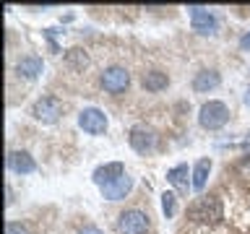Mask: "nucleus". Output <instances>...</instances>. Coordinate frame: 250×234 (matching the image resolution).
Wrapping results in <instances>:
<instances>
[{"mask_svg": "<svg viewBox=\"0 0 250 234\" xmlns=\"http://www.w3.org/2000/svg\"><path fill=\"white\" fill-rule=\"evenodd\" d=\"M227 120H229V109H227L224 101H206V104L201 107V112H198V122H201V128H206V130H219V128H224Z\"/></svg>", "mask_w": 250, "mask_h": 234, "instance_id": "f257e3e1", "label": "nucleus"}, {"mask_svg": "<svg viewBox=\"0 0 250 234\" xmlns=\"http://www.w3.org/2000/svg\"><path fill=\"white\" fill-rule=\"evenodd\" d=\"M190 216L203 224H219L222 221V203L219 198H198L190 208Z\"/></svg>", "mask_w": 250, "mask_h": 234, "instance_id": "f03ea898", "label": "nucleus"}, {"mask_svg": "<svg viewBox=\"0 0 250 234\" xmlns=\"http://www.w3.org/2000/svg\"><path fill=\"white\" fill-rule=\"evenodd\" d=\"M78 128L89 136H102L107 130V115L97 107H86L78 112Z\"/></svg>", "mask_w": 250, "mask_h": 234, "instance_id": "7ed1b4c3", "label": "nucleus"}, {"mask_svg": "<svg viewBox=\"0 0 250 234\" xmlns=\"http://www.w3.org/2000/svg\"><path fill=\"white\" fill-rule=\"evenodd\" d=\"M31 115H34V120L50 125V122H55L62 115V104H60V99H55V97H42V99L34 101Z\"/></svg>", "mask_w": 250, "mask_h": 234, "instance_id": "20e7f679", "label": "nucleus"}, {"mask_svg": "<svg viewBox=\"0 0 250 234\" xmlns=\"http://www.w3.org/2000/svg\"><path fill=\"white\" fill-rule=\"evenodd\" d=\"M117 229L120 234H146L148 229V216L141 214V211H125L120 214V221H117Z\"/></svg>", "mask_w": 250, "mask_h": 234, "instance_id": "39448f33", "label": "nucleus"}, {"mask_svg": "<svg viewBox=\"0 0 250 234\" xmlns=\"http://www.w3.org/2000/svg\"><path fill=\"white\" fill-rule=\"evenodd\" d=\"M130 83V73L125 68H107L104 73H102V89L109 91V94H123L128 89Z\"/></svg>", "mask_w": 250, "mask_h": 234, "instance_id": "423d86ee", "label": "nucleus"}, {"mask_svg": "<svg viewBox=\"0 0 250 234\" xmlns=\"http://www.w3.org/2000/svg\"><path fill=\"white\" fill-rule=\"evenodd\" d=\"M190 11V26L193 31H198V34H214L216 31V16L206 11V8H201V5H193V8H188Z\"/></svg>", "mask_w": 250, "mask_h": 234, "instance_id": "0eeeda50", "label": "nucleus"}, {"mask_svg": "<svg viewBox=\"0 0 250 234\" xmlns=\"http://www.w3.org/2000/svg\"><path fill=\"white\" fill-rule=\"evenodd\" d=\"M128 140H130L133 151L146 154V151H151V148H154V143H156V136H154V130H151V128H146V125H133Z\"/></svg>", "mask_w": 250, "mask_h": 234, "instance_id": "6e6552de", "label": "nucleus"}, {"mask_svg": "<svg viewBox=\"0 0 250 234\" xmlns=\"http://www.w3.org/2000/svg\"><path fill=\"white\" fill-rule=\"evenodd\" d=\"M125 175V167L120 161H109L104 164V167H99V169H94V182H97L99 187H107V185H112L115 179H120Z\"/></svg>", "mask_w": 250, "mask_h": 234, "instance_id": "1a4fd4ad", "label": "nucleus"}, {"mask_svg": "<svg viewBox=\"0 0 250 234\" xmlns=\"http://www.w3.org/2000/svg\"><path fill=\"white\" fill-rule=\"evenodd\" d=\"M130 187H133V179H130L128 175H123L120 179H115L112 185L102 187V198H107V200H120V198H125V195L130 193Z\"/></svg>", "mask_w": 250, "mask_h": 234, "instance_id": "9d476101", "label": "nucleus"}, {"mask_svg": "<svg viewBox=\"0 0 250 234\" xmlns=\"http://www.w3.org/2000/svg\"><path fill=\"white\" fill-rule=\"evenodd\" d=\"M44 62L42 58H37V55H29V58L19 60V65H16V73H19L21 78H29V81H34V78H39V73H42Z\"/></svg>", "mask_w": 250, "mask_h": 234, "instance_id": "9b49d317", "label": "nucleus"}, {"mask_svg": "<svg viewBox=\"0 0 250 234\" xmlns=\"http://www.w3.org/2000/svg\"><path fill=\"white\" fill-rule=\"evenodd\" d=\"M219 83H222V76H219L216 70H201V73L193 78V91L208 94V91H214Z\"/></svg>", "mask_w": 250, "mask_h": 234, "instance_id": "f8f14e48", "label": "nucleus"}, {"mask_svg": "<svg viewBox=\"0 0 250 234\" xmlns=\"http://www.w3.org/2000/svg\"><path fill=\"white\" fill-rule=\"evenodd\" d=\"M11 169L19 172V175H31L37 169V161L31 159L26 151H13L11 154Z\"/></svg>", "mask_w": 250, "mask_h": 234, "instance_id": "ddd939ff", "label": "nucleus"}, {"mask_svg": "<svg viewBox=\"0 0 250 234\" xmlns=\"http://www.w3.org/2000/svg\"><path fill=\"white\" fill-rule=\"evenodd\" d=\"M208 172H211V159H201L198 164L193 167V179H190V185H193V190H203L206 187V179H208Z\"/></svg>", "mask_w": 250, "mask_h": 234, "instance_id": "4468645a", "label": "nucleus"}, {"mask_svg": "<svg viewBox=\"0 0 250 234\" xmlns=\"http://www.w3.org/2000/svg\"><path fill=\"white\" fill-rule=\"evenodd\" d=\"M167 83H169V78H167V73H162V70L144 73V89H148V91H162V89H167Z\"/></svg>", "mask_w": 250, "mask_h": 234, "instance_id": "2eb2a0df", "label": "nucleus"}, {"mask_svg": "<svg viewBox=\"0 0 250 234\" xmlns=\"http://www.w3.org/2000/svg\"><path fill=\"white\" fill-rule=\"evenodd\" d=\"M188 175H190V172H188V164H177V167H172L167 172V179L175 187H180V190H185L188 187Z\"/></svg>", "mask_w": 250, "mask_h": 234, "instance_id": "dca6fc26", "label": "nucleus"}, {"mask_svg": "<svg viewBox=\"0 0 250 234\" xmlns=\"http://www.w3.org/2000/svg\"><path fill=\"white\" fill-rule=\"evenodd\" d=\"M162 211H164V216H167V218L175 216V211H177L175 193H164V195H162Z\"/></svg>", "mask_w": 250, "mask_h": 234, "instance_id": "f3484780", "label": "nucleus"}, {"mask_svg": "<svg viewBox=\"0 0 250 234\" xmlns=\"http://www.w3.org/2000/svg\"><path fill=\"white\" fill-rule=\"evenodd\" d=\"M240 47H242V50H250V29L245 31V34H242V39H240Z\"/></svg>", "mask_w": 250, "mask_h": 234, "instance_id": "a211bd4d", "label": "nucleus"}, {"mask_svg": "<svg viewBox=\"0 0 250 234\" xmlns=\"http://www.w3.org/2000/svg\"><path fill=\"white\" fill-rule=\"evenodd\" d=\"M5 234H26V232H23V229H21L19 224H8V229H5Z\"/></svg>", "mask_w": 250, "mask_h": 234, "instance_id": "6ab92c4d", "label": "nucleus"}, {"mask_svg": "<svg viewBox=\"0 0 250 234\" xmlns=\"http://www.w3.org/2000/svg\"><path fill=\"white\" fill-rule=\"evenodd\" d=\"M78 234H104L102 229H97V226H86V229H81Z\"/></svg>", "mask_w": 250, "mask_h": 234, "instance_id": "aec40b11", "label": "nucleus"}, {"mask_svg": "<svg viewBox=\"0 0 250 234\" xmlns=\"http://www.w3.org/2000/svg\"><path fill=\"white\" fill-rule=\"evenodd\" d=\"M245 104H248V107H250V89H248V91H245Z\"/></svg>", "mask_w": 250, "mask_h": 234, "instance_id": "412c9836", "label": "nucleus"}, {"mask_svg": "<svg viewBox=\"0 0 250 234\" xmlns=\"http://www.w3.org/2000/svg\"><path fill=\"white\" fill-rule=\"evenodd\" d=\"M245 148H248V151H250V136L245 138Z\"/></svg>", "mask_w": 250, "mask_h": 234, "instance_id": "4be33fe9", "label": "nucleus"}]
</instances>
